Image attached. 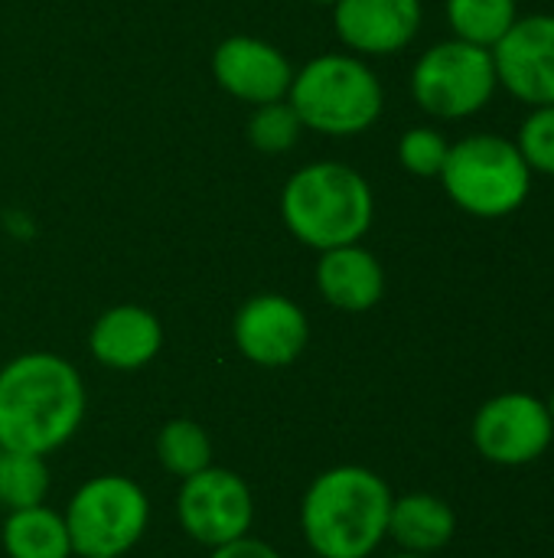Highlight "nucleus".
I'll list each match as a JSON object with an SVG mask.
<instances>
[{
  "mask_svg": "<svg viewBox=\"0 0 554 558\" xmlns=\"http://www.w3.org/2000/svg\"><path fill=\"white\" fill-rule=\"evenodd\" d=\"M392 500V487L376 471L330 468L304 494V539L320 558H369L389 536Z\"/></svg>",
  "mask_w": 554,
  "mask_h": 558,
  "instance_id": "f03ea898",
  "label": "nucleus"
},
{
  "mask_svg": "<svg viewBox=\"0 0 554 558\" xmlns=\"http://www.w3.org/2000/svg\"><path fill=\"white\" fill-rule=\"evenodd\" d=\"M545 405H549V415H552V422H554V392H552V399H549Z\"/></svg>",
  "mask_w": 554,
  "mask_h": 558,
  "instance_id": "393cba45",
  "label": "nucleus"
},
{
  "mask_svg": "<svg viewBox=\"0 0 554 558\" xmlns=\"http://www.w3.org/2000/svg\"><path fill=\"white\" fill-rule=\"evenodd\" d=\"M421 0H336L333 26L356 56H392L421 29Z\"/></svg>",
  "mask_w": 554,
  "mask_h": 558,
  "instance_id": "ddd939ff",
  "label": "nucleus"
},
{
  "mask_svg": "<svg viewBox=\"0 0 554 558\" xmlns=\"http://www.w3.org/2000/svg\"><path fill=\"white\" fill-rule=\"evenodd\" d=\"M317 288L330 307L346 314H366L385 294V271L369 248L353 242L320 252Z\"/></svg>",
  "mask_w": 554,
  "mask_h": 558,
  "instance_id": "2eb2a0df",
  "label": "nucleus"
},
{
  "mask_svg": "<svg viewBox=\"0 0 554 558\" xmlns=\"http://www.w3.org/2000/svg\"><path fill=\"white\" fill-rule=\"evenodd\" d=\"M376 216L369 180L336 160L300 167L281 190V219L287 232L317 252L362 242Z\"/></svg>",
  "mask_w": 554,
  "mask_h": 558,
  "instance_id": "7ed1b4c3",
  "label": "nucleus"
},
{
  "mask_svg": "<svg viewBox=\"0 0 554 558\" xmlns=\"http://www.w3.org/2000/svg\"><path fill=\"white\" fill-rule=\"evenodd\" d=\"M176 520L189 539L219 549L248 536L255 523V497L235 471L212 464L183 481L176 494Z\"/></svg>",
  "mask_w": 554,
  "mask_h": 558,
  "instance_id": "1a4fd4ad",
  "label": "nucleus"
},
{
  "mask_svg": "<svg viewBox=\"0 0 554 558\" xmlns=\"http://www.w3.org/2000/svg\"><path fill=\"white\" fill-rule=\"evenodd\" d=\"M480 458L500 468H526L539 461L554 438L549 405L529 392H503L487 399L470 425Z\"/></svg>",
  "mask_w": 554,
  "mask_h": 558,
  "instance_id": "6e6552de",
  "label": "nucleus"
},
{
  "mask_svg": "<svg viewBox=\"0 0 554 558\" xmlns=\"http://www.w3.org/2000/svg\"><path fill=\"white\" fill-rule=\"evenodd\" d=\"M232 340L248 363L281 369L307 350L310 320L304 307L284 294H255L238 307L232 320Z\"/></svg>",
  "mask_w": 554,
  "mask_h": 558,
  "instance_id": "9d476101",
  "label": "nucleus"
},
{
  "mask_svg": "<svg viewBox=\"0 0 554 558\" xmlns=\"http://www.w3.org/2000/svg\"><path fill=\"white\" fill-rule=\"evenodd\" d=\"M85 383L56 353H23L0 369V448L23 454L59 451L85 418Z\"/></svg>",
  "mask_w": 554,
  "mask_h": 558,
  "instance_id": "f257e3e1",
  "label": "nucleus"
},
{
  "mask_svg": "<svg viewBox=\"0 0 554 558\" xmlns=\"http://www.w3.org/2000/svg\"><path fill=\"white\" fill-rule=\"evenodd\" d=\"M157 461L180 481L212 468V438L193 418H173L157 435Z\"/></svg>",
  "mask_w": 554,
  "mask_h": 558,
  "instance_id": "6ab92c4d",
  "label": "nucleus"
},
{
  "mask_svg": "<svg viewBox=\"0 0 554 558\" xmlns=\"http://www.w3.org/2000/svg\"><path fill=\"white\" fill-rule=\"evenodd\" d=\"M287 101L307 131L353 137L379 121L385 92L362 56L323 52L294 72Z\"/></svg>",
  "mask_w": 554,
  "mask_h": 558,
  "instance_id": "20e7f679",
  "label": "nucleus"
},
{
  "mask_svg": "<svg viewBox=\"0 0 554 558\" xmlns=\"http://www.w3.org/2000/svg\"><path fill=\"white\" fill-rule=\"evenodd\" d=\"M392 558H431V556H411V553H402V556H392Z\"/></svg>",
  "mask_w": 554,
  "mask_h": 558,
  "instance_id": "a878e982",
  "label": "nucleus"
},
{
  "mask_svg": "<svg viewBox=\"0 0 554 558\" xmlns=\"http://www.w3.org/2000/svg\"><path fill=\"white\" fill-rule=\"evenodd\" d=\"M209 558H281V553H278L274 546L255 539V536H242V539H235V543H225V546L212 549V556Z\"/></svg>",
  "mask_w": 554,
  "mask_h": 558,
  "instance_id": "b1692460",
  "label": "nucleus"
},
{
  "mask_svg": "<svg viewBox=\"0 0 554 558\" xmlns=\"http://www.w3.org/2000/svg\"><path fill=\"white\" fill-rule=\"evenodd\" d=\"M62 520L75 556L121 558L147 533L150 500L137 481L124 474H101L72 494Z\"/></svg>",
  "mask_w": 554,
  "mask_h": 558,
  "instance_id": "423d86ee",
  "label": "nucleus"
},
{
  "mask_svg": "<svg viewBox=\"0 0 554 558\" xmlns=\"http://www.w3.org/2000/svg\"><path fill=\"white\" fill-rule=\"evenodd\" d=\"M163 347V327L153 311L140 304H118L108 307L88 333V350L91 356L118 373H134L144 369L147 363L157 360Z\"/></svg>",
  "mask_w": 554,
  "mask_h": 558,
  "instance_id": "4468645a",
  "label": "nucleus"
},
{
  "mask_svg": "<svg viewBox=\"0 0 554 558\" xmlns=\"http://www.w3.org/2000/svg\"><path fill=\"white\" fill-rule=\"evenodd\" d=\"M313 3H323V7H333L336 0H313Z\"/></svg>",
  "mask_w": 554,
  "mask_h": 558,
  "instance_id": "bb28decb",
  "label": "nucleus"
},
{
  "mask_svg": "<svg viewBox=\"0 0 554 558\" xmlns=\"http://www.w3.org/2000/svg\"><path fill=\"white\" fill-rule=\"evenodd\" d=\"M457 533V513L434 494H408L392 500L389 536L411 556H434L451 546Z\"/></svg>",
  "mask_w": 554,
  "mask_h": 558,
  "instance_id": "dca6fc26",
  "label": "nucleus"
},
{
  "mask_svg": "<svg viewBox=\"0 0 554 558\" xmlns=\"http://www.w3.org/2000/svg\"><path fill=\"white\" fill-rule=\"evenodd\" d=\"M300 118L291 108L287 98L281 101H268V105H255L251 118H248V141L255 150L261 154H284L300 141Z\"/></svg>",
  "mask_w": 554,
  "mask_h": 558,
  "instance_id": "412c9836",
  "label": "nucleus"
},
{
  "mask_svg": "<svg viewBox=\"0 0 554 558\" xmlns=\"http://www.w3.org/2000/svg\"><path fill=\"white\" fill-rule=\"evenodd\" d=\"M447 150V137L434 128H411L398 141V160L415 177H441Z\"/></svg>",
  "mask_w": 554,
  "mask_h": 558,
  "instance_id": "5701e85b",
  "label": "nucleus"
},
{
  "mask_svg": "<svg viewBox=\"0 0 554 558\" xmlns=\"http://www.w3.org/2000/svg\"><path fill=\"white\" fill-rule=\"evenodd\" d=\"M212 75L232 98L268 105L287 98L294 65L274 43L258 36H229L212 52Z\"/></svg>",
  "mask_w": 554,
  "mask_h": 558,
  "instance_id": "f8f14e48",
  "label": "nucleus"
},
{
  "mask_svg": "<svg viewBox=\"0 0 554 558\" xmlns=\"http://www.w3.org/2000/svg\"><path fill=\"white\" fill-rule=\"evenodd\" d=\"M516 20V0H447V23L454 36L483 49H493Z\"/></svg>",
  "mask_w": 554,
  "mask_h": 558,
  "instance_id": "a211bd4d",
  "label": "nucleus"
},
{
  "mask_svg": "<svg viewBox=\"0 0 554 558\" xmlns=\"http://www.w3.org/2000/svg\"><path fill=\"white\" fill-rule=\"evenodd\" d=\"M493 52L464 39H444L421 52L411 69L415 101L444 121H460L483 111L496 95Z\"/></svg>",
  "mask_w": 554,
  "mask_h": 558,
  "instance_id": "0eeeda50",
  "label": "nucleus"
},
{
  "mask_svg": "<svg viewBox=\"0 0 554 558\" xmlns=\"http://www.w3.org/2000/svg\"><path fill=\"white\" fill-rule=\"evenodd\" d=\"M313 558H320V556H313Z\"/></svg>",
  "mask_w": 554,
  "mask_h": 558,
  "instance_id": "c85d7f7f",
  "label": "nucleus"
},
{
  "mask_svg": "<svg viewBox=\"0 0 554 558\" xmlns=\"http://www.w3.org/2000/svg\"><path fill=\"white\" fill-rule=\"evenodd\" d=\"M49 494V468L39 454L7 451L0 448V507L26 510L46 504Z\"/></svg>",
  "mask_w": 554,
  "mask_h": 558,
  "instance_id": "aec40b11",
  "label": "nucleus"
},
{
  "mask_svg": "<svg viewBox=\"0 0 554 558\" xmlns=\"http://www.w3.org/2000/svg\"><path fill=\"white\" fill-rule=\"evenodd\" d=\"M444 193L457 209L477 219H506L529 199L532 170L503 134H470L451 144L444 170Z\"/></svg>",
  "mask_w": 554,
  "mask_h": 558,
  "instance_id": "39448f33",
  "label": "nucleus"
},
{
  "mask_svg": "<svg viewBox=\"0 0 554 558\" xmlns=\"http://www.w3.org/2000/svg\"><path fill=\"white\" fill-rule=\"evenodd\" d=\"M88 558H104V556H88Z\"/></svg>",
  "mask_w": 554,
  "mask_h": 558,
  "instance_id": "cd10ccee",
  "label": "nucleus"
},
{
  "mask_svg": "<svg viewBox=\"0 0 554 558\" xmlns=\"http://www.w3.org/2000/svg\"><path fill=\"white\" fill-rule=\"evenodd\" d=\"M490 52L500 88L532 108L554 105V13L519 16Z\"/></svg>",
  "mask_w": 554,
  "mask_h": 558,
  "instance_id": "9b49d317",
  "label": "nucleus"
},
{
  "mask_svg": "<svg viewBox=\"0 0 554 558\" xmlns=\"http://www.w3.org/2000/svg\"><path fill=\"white\" fill-rule=\"evenodd\" d=\"M516 147L522 150L532 173L554 177V105H539L519 128Z\"/></svg>",
  "mask_w": 554,
  "mask_h": 558,
  "instance_id": "4be33fe9",
  "label": "nucleus"
},
{
  "mask_svg": "<svg viewBox=\"0 0 554 558\" xmlns=\"http://www.w3.org/2000/svg\"><path fill=\"white\" fill-rule=\"evenodd\" d=\"M0 543H3V553H7V558L75 556V553H72V539H69V530H65L62 513L49 510L46 504L7 513L3 530H0Z\"/></svg>",
  "mask_w": 554,
  "mask_h": 558,
  "instance_id": "f3484780",
  "label": "nucleus"
}]
</instances>
